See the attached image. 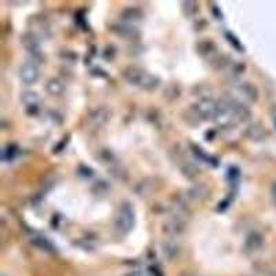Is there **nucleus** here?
Wrapping results in <instances>:
<instances>
[{
  "label": "nucleus",
  "instance_id": "obj_1",
  "mask_svg": "<svg viewBox=\"0 0 276 276\" xmlns=\"http://www.w3.org/2000/svg\"><path fill=\"white\" fill-rule=\"evenodd\" d=\"M134 225V211L130 206V203H121L119 210H118V214H116V228L121 231V232L126 233L129 232L130 229L133 228Z\"/></svg>",
  "mask_w": 276,
  "mask_h": 276
},
{
  "label": "nucleus",
  "instance_id": "obj_2",
  "mask_svg": "<svg viewBox=\"0 0 276 276\" xmlns=\"http://www.w3.org/2000/svg\"><path fill=\"white\" fill-rule=\"evenodd\" d=\"M193 109L200 119H205V121L216 119L217 112H218V103L211 98H202L195 104Z\"/></svg>",
  "mask_w": 276,
  "mask_h": 276
},
{
  "label": "nucleus",
  "instance_id": "obj_3",
  "mask_svg": "<svg viewBox=\"0 0 276 276\" xmlns=\"http://www.w3.org/2000/svg\"><path fill=\"white\" fill-rule=\"evenodd\" d=\"M19 78L25 83V85H34L36 83L39 78H40V72H39V67L36 62H25L21 65L19 68Z\"/></svg>",
  "mask_w": 276,
  "mask_h": 276
},
{
  "label": "nucleus",
  "instance_id": "obj_4",
  "mask_svg": "<svg viewBox=\"0 0 276 276\" xmlns=\"http://www.w3.org/2000/svg\"><path fill=\"white\" fill-rule=\"evenodd\" d=\"M185 229V225L180 217H174L172 220L166 221L163 225V232L169 236H180Z\"/></svg>",
  "mask_w": 276,
  "mask_h": 276
},
{
  "label": "nucleus",
  "instance_id": "obj_5",
  "mask_svg": "<svg viewBox=\"0 0 276 276\" xmlns=\"http://www.w3.org/2000/svg\"><path fill=\"white\" fill-rule=\"evenodd\" d=\"M109 118H111V112L106 108H98L90 115V121L95 127H103L104 124L108 123Z\"/></svg>",
  "mask_w": 276,
  "mask_h": 276
},
{
  "label": "nucleus",
  "instance_id": "obj_6",
  "mask_svg": "<svg viewBox=\"0 0 276 276\" xmlns=\"http://www.w3.org/2000/svg\"><path fill=\"white\" fill-rule=\"evenodd\" d=\"M124 79L129 82L130 85H134V86H138L141 85V80L144 78V75H145V70H142V69L139 68H136V67H131V68H127L124 70Z\"/></svg>",
  "mask_w": 276,
  "mask_h": 276
},
{
  "label": "nucleus",
  "instance_id": "obj_7",
  "mask_svg": "<svg viewBox=\"0 0 276 276\" xmlns=\"http://www.w3.org/2000/svg\"><path fill=\"white\" fill-rule=\"evenodd\" d=\"M21 43L25 47L26 52H29V54H32L34 57H39L40 55V46H39L37 40L34 39V36H31V34L22 36Z\"/></svg>",
  "mask_w": 276,
  "mask_h": 276
},
{
  "label": "nucleus",
  "instance_id": "obj_8",
  "mask_svg": "<svg viewBox=\"0 0 276 276\" xmlns=\"http://www.w3.org/2000/svg\"><path fill=\"white\" fill-rule=\"evenodd\" d=\"M264 244V236L259 232H251L246 239V247L250 251H257Z\"/></svg>",
  "mask_w": 276,
  "mask_h": 276
},
{
  "label": "nucleus",
  "instance_id": "obj_9",
  "mask_svg": "<svg viewBox=\"0 0 276 276\" xmlns=\"http://www.w3.org/2000/svg\"><path fill=\"white\" fill-rule=\"evenodd\" d=\"M46 90H47V93L52 95H61L64 93V90H65V86H64V83L58 80V79H50L49 82H47V85H46Z\"/></svg>",
  "mask_w": 276,
  "mask_h": 276
},
{
  "label": "nucleus",
  "instance_id": "obj_10",
  "mask_svg": "<svg viewBox=\"0 0 276 276\" xmlns=\"http://www.w3.org/2000/svg\"><path fill=\"white\" fill-rule=\"evenodd\" d=\"M207 195H208V190H207L206 185H203V184L195 185V187H192V188L188 190V196L195 199V200H202V199L206 198Z\"/></svg>",
  "mask_w": 276,
  "mask_h": 276
},
{
  "label": "nucleus",
  "instance_id": "obj_11",
  "mask_svg": "<svg viewBox=\"0 0 276 276\" xmlns=\"http://www.w3.org/2000/svg\"><path fill=\"white\" fill-rule=\"evenodd\" d=\"M157 86H159V79L156 78V76H154V75H151V73H147V72H145L144 78L141 80L139 87L144 88V90H154V88H156Z\"/></svg>",
  "mask_w": 276,
  "mask_h": 276
},
{
  "label": "nucleus",
  "instance_id": "obj_12",
  "mask_svg": "<svg viewBox=\"0 0 276 276\" xmlns=\"http://www.w3.org/2000/svg\"><path fill=\"white\" fill-rule=\"evenodd\" d=\"M163 253L167 259H175L180 253V247L178 244L172 243V242H166L163 244Z\"/></svg>",
  "mask_w": 276,
  "mask_h": 276
},
{
  "label": "nucleus",
  "instance_id": "obj_13",
  "mask_svg": "<svg viewBox=\"0 0 276 276\" xmlns=\"http://www.w3.org/2000/svg\"><path fill=\"white\" fill-rule=\"evenodd\" d=\"M239 90L243 93L244 97H247L251 101H254L257 98V88L253 85H250V83H242L239 86Z\"/></svg>",
  "mask_w": 276,
  "mask_h": 276
},
{
  "label": "nucleus",
  "instance_id": "obj_14",
  "mask_svg": "<svg viewBox=\"0 0 276 276\" xmlns=\"http://www.w3.org/2000/svg\"><path fill=\"white\" fill-rule=\"evenodd\" d=\"M21 100H22V103L25 104L26 108H34V111H37V101H39V98H37L36 93H25V94L21 97Z\"/></svg>",
  "mask_w": 276,
  "mask_h": 276
},
{
  "label": "nucleus",
  "instance_id": "obj_15",
  "mask_svg": "<svg viewBox=\"0 0 276 276\" xmlns=\"http://www.w3.org/2000/svg\"><path fill=\"white\" fill-rule=\"evenodd\" d=\"M34 246H37L39 249H42V250H46V251H52V244L50 242L47 241L46 238H42V236H37V238H34V241H32Z\"/></svg>",
  "mask_w": 276,
  "mask_h": 276
},
{
  "label": "nucleus",
  "instance_id": "obj_16",
  "mask_svg": "<svg viewBox=\"0 0 276 276\" xmlns=\"http://www.w3.org/2000/svg\"><path fill=\"white\" fill-rule=\"evenodd\" d=\"M123 18L127 19V21H136L141 18V13L137 9H127L123 11Z\"/></svg>",
  "mask_w": 276,
  "mask_h": 276
},
{
  "label": "nucleus",
  "instance_id": "obj_17",
  "mask_svg": "<svg viewBox=\"0 0 276 276\" xmlns=\"http://www.w3.org/2000/svg\"><path fill=\"white\" fill-rule=\"evenodd\" d=\"M247 134H249V137H251L253 139H254V138L257 139V138H261L264 136V131H262V129L259 127V126H251Z\"/></svg>",
  "mask_w": 276,
  "mask_h": 276
},
{
  "label": "nucleus",
  "instance_id": "obj_18",
  "mask_svg": "<svg viewBox=\"0 0 276 276\" xmlns=\"http://www.w3.org/2000/svg\"><path fill=\"white\" fill-rule=\"evenodd\" d=\"M271 195H272V199H274V202L276 203V181H274L272 187H271Z\"/></svg>",
  "mask_w": 276,
  "mask_h": 276
}]
</instances>
